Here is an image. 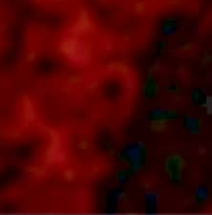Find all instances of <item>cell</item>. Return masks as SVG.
Listing matches in <instances>:
<instances>
[{"label": "cell", "mask_w": 212, "mask_h": 215, "mask_svg": "<svg viewBox=\"0 0 212 215\" xmlns=\"http://www.w3.org/2000/svg\"><path fill=\"white\" fill-rule=\"evenodd\" d=\"M64 176H65V178L68 181H71L72 179H73L74 178V172L72 171V170H66L65 172H64Z\"/></svg>", "instance_id": "3957f363"}, {"label": "cell", "mask_w": 212, "mask_h": 215, "mask_svg": "<svg viewBox=\"0 0 212 215\" xmlns=\"http://www.w3.org/2000/svg\"><path fill=\"white\" fill-rule=\"evenodd\" d=\"M79 147H80L81 149H86V148L88 147V145H87V143H86V141H82V143H80Z\"/></svg>", "instance_id": "5b68a950"}, {"label": "cell", "mask_w": 212, "mask_h": 215, "mask_svg": "<svg viewBox=\"0 0 212 215\" xmlns=\"http://www.w3.org/2000/svg\"><path fill=\"white\" fill-rule=\"evenodd\" d=\"M165 120H155L152 123V128L155 130H162L164 128Z\"/></svg>", "instance_id": "6da1fadb"}, {"label": "cell", "mask_w": 212, "mask_h": 215, "mask_svg": "<svg viewBox=\"0 0 212 215\" xmlns=\"http://www.w3.org/2000/svg\"><path fill=\"white\" fill-rule=\"evenodd\" d=\"M69 81L71 83H73V84H76V83H79L80 81V77L77 76H73L69 78Z\"/></svg>", "instance_id": "277c9868"}, {"label": "cell", "mask_w": 212, "mask_h": 215, "mask_svg": "<svg viewBox=\"0 0 212 215\" xmlns=\"http://www.w3.org/2000/svg\"><path fill=\"white\" fill-rule=\"evenodd\" d=\"M115 69L118 70V71H120V72H121V73H123V74H125V73H128V71H129V69L127 68V66L122 65V64H118V65H117Z\"/></svg>", "instance_id": "7a4b0ae2"}]
</instances>
